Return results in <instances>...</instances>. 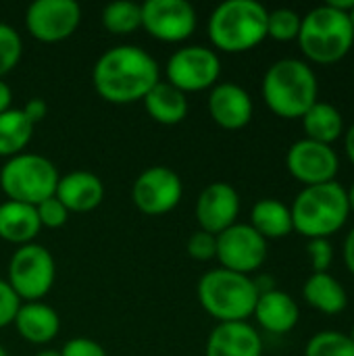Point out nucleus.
<instances>
[{"instance_id": "obj_33", "label": "nucleus", "mask_w": 354, "mask_h": 356, "mask_svg": "<svg viewBox=\"0 0 354 356\" xmlns=\"http://www.w3.org/2000/svg\"><path fill=\"white\" fill-rule=\"evenodd\" d=\"M186 250H188V254H190L194 261L207 263V261L215 259V254H217V236L198 229V232H194V234L188 238Z\"/></svg>"}, {"instance_id": "obj_34", "label": "nucleus", "mask_w": 354, "mask_h": 356, "mask_svg": "<svg viewBox=\"0 0 354 356\" xmlns=\"http://www.w3.org/2000/svg\"><path fill=\"white\" fill-rule=\"evenodd\" d=\"M19 307H21L19 296L13 292L6 280H0V330L15 321Z\"/></svg>"}, {"instance_id": "obj_21", "label": "nucleus", "mask_w": 354, "mask_h": 356, "mask_svg": "<svg viewBox=\"0 0 354 356\" xmlns=\"http://www.w3.org/2000/svg\"><path fill=\"white\" fill-rule=\"evenodd\" d=\"M42 232L35 207L6 200L0 204V238L8 244H31Z\"/></svg>"}, {"instance_id": "obj_26", "label": "nucleus", "mask_w": 354, "mask_h": 356, "mask_svg": "<svg viewBox=\"0 0 354 356\" xmlns=\"http://www.w3.org/2000/svg\"><path fill=\"white\" fill-rule=\"evenodd\" d=\"M33 125L27 121L21 108H8L0 115V156L13 159L21 154L31 142Z\"/></svg>"}, {"instance_id": "obj_22", "label": "nucleus", "mask_w": 354, "mask_h": 356, "mask_svg": "<svg viewBox=\"0 0 354 356\" xmlns=\"http://www.w3.org/2000/svg\"><path fill=\"white\" fill-rule=\"evenodd\" d=\"M303 298L321 315H340L348 307V294L332 273H311L303 284Z\"/></svg>"}, {"instance_id": "obj_5", "label": "nucleus", "mask_w": 354, "mask_h": 356, "mask_svg": "<svg viewBox=\"0 0 354 356\" xmlns=\"http://www.w3.org/2000/svg\"><path fill=\"white\" fill-rule=\"evenodd\" d=\"M296 42L309 65L340 63L354 46V27L348 13H342L328 2L311 8L303 15Z\"/></svg>"}, {"instance_id": "obj_25", "label": "nucleus", "mask_w": 354, "mask_h": 356, "mask_svg": "<svg viewBox=\"0 0 354 356\" xmlns=\"http://www.w3.org/2000/svg\"><path fill=\"white\" fill-rule=\"evenodd\" d=\"M257 234H261L267 242L288 238L294 232L290 207L277 198H261L255 202L250 211V223Z\"/></svg>"}, {"instance_id": "obj_38", "label": "nucleus", "mask_w": 354, "mask_h": 356, "mask_svg": "<svg viewBox=\"0 0 354 356\" xmlns=\"http://www.w3.org/2000/svg\"><path fill=\"white\" fill-rule=\"evenodd\" d=\"M342 138H344V154H346L348 163L354 167V123L346 127Z\"/></svg>"}, {"instance_id": "obj_11", "label": "nucleus", "mask_w": 354, "mask_h": 356, "mask_svg": "<svg viewBox=\"0 0 354 356\" xmlns=\"http://www.w3.org/2000/svg\"><path fill=\"white\" fill-rule=\"evenodd\" d=\"M81 6L75 0H35L25 10L27 33L42 44H58L75 33Z\"/></svg>"}, {"instance_id": "obj_20", "label": "nucleus", "mask_w": 354, "mask_h": 356, "mask_svg": "<svg viewBox=\"0 0 354 356\" xmlns=\"http://www.w3.org/2000/svg\"><path fill=\"white\" fill-rule=\"evenodd\" d=\"M13 325L25 342L44 346L58 336L61 317L44 302H21Z\"/></svg>"}, {"instance_id": "obj_43", "label": "nucleus", "mask_w": 354, "mask_h": 356, "mask_svg": "<svg viewBox=\"0 0 354 356\" xmlns=\"http://www.w3.org/2000/svg\"><path fill=\"white\" fill-rule=\"evenodd\" d=\"M348 338H351V340H353V344H354V323H353V330H351V332H348Z\"/></svg>"}, {"instance_id": "obj_45", "label": "nucleus", "mask_w": 354, "mask_h": 356, "mask_svg": "<svg viewBox=\"0 0 354 356\" xmlns=\"http://www.w3.org/2000/svg\"><path fill=\"white\" fill-rule=\"evenodd\" d=\"M353 83H354V65H353Z\"/></svg>"}, {"instance_id": "obj_40", "label": "nucleus", "mask_w": 354, "mask_h": 356, "mask_svg": "<svg viewBox=\"0 0 354 356\" xmlns=\"http://www.w3.org/2000/svg\"><path fill=\"white\" fill-rule=\"evenodd\" d=\"M346 196H348V207H351V213H354V179H353V184L346 188Z\"/></svg>"}, {"instance_id": "obj_41", "label": "nucleus", "mask_w": 354, "mask_h": 356, "mask_svg": "<svg viewBox=\"0 0 354 356\" xmlns=\"http://www.w3.org/2000/svg\"><path fill=\"white\" fill-rule=\"evenodd\" d=\"M35 356H61V350H40Z\"/></svg>"}, {"instance_id": "obj_36", "label": "nucleus", "mask_w": 354, "mask_h": 356, "mask_svg": "<svg viewBox=\"0 0 354 356\" xmlns=\"http://www.w3.org/2000/svg\"><path fill=\"white\" fill-rule=\"evenodd\" d=\"M21 111H23V115L27 117V121L35 127V125L48 115V104H46L44 98H29Z\"/></svg>"}, {"instance_id": "obj_4", "label": "nucleus", "mask_w": 354, "mask_h": 356, "mask_svg": "<svg viewBox=\"0 0 354 356\" xmlns=\"http://www.w3.org/2000/svg\"><path fill=\"white\" fill-rule=\"evenodd\" d=\"M269 10L257 0H225L209 17L211 44L227 54H240L267 40Z\"/></svg>"}, {"instance_id": "obj_7", "label": "nucleus", "mask_w": 354, "mask_h": 356, "mask_svg": "<svg viewBox=\"0 0 354 356\" xmlns=\"http://www.w3.org/2000/svg\"><path fill=\"white\" fill-rule=\"evenodd\" d=\"M58 179L61 175L54 163L33 152H21L8 159L0 169V188L6 198L31 207L54 196Z\"/></svg>"}, {"instance_id": "obj_31", "label": "nucleus", "mask_w": 354, "mask_h": 356, "mask_svg": "<svg viewBox=\"0 0 354 356\" xmlns=\"http://www.w3.org/2000/svg\"><path fill=\"white\" fill-rule=\"evenodd\" d=\"M35 213H38V219H40V225L42 227H48V229H58L67 223L69 219V211L65 209V204L56 198V196H50L46 200H42L38 207H35Z\"/></svg>"}, {"instance_id": "obj_13", "label": "nucleus", "mask_w": 354, "mask_h": 356, "mask_svg": "<svg viewBox=\"0 0 354 356\" xmlns=\"http://www.w3.org/2000/svg\"><path fill=\"white\" fill-rule=\"evenodd\" d=\"M196 25V10L186 0H146L142 4V29L159 42H186Z\"/></svg>"}, {"instance_id": "obj_12", "label": "nucleus", "mask_w": 354, "mask_h": 356, "mask_svg": "<svg viewBox=\"0 0 354 356\" xmlns=\"http://www.w3.org/2000/svg\"><path fill=\"white\" fill-rule=\"evenodd\" d=\"M182 196L184 184L179 175L163 165L148 167L136 177L131 186L134 207L148 217H161L171 213L182 202Z\"/></svg>"}, {"instance_id": "obj_24", "label": "nucleus", "mask_w": 354, "mask_h": 356, "mask_svg": "<svg viewBox=\"0 0 354 356\" xmlns=\"http://www.w3.org/2000/svg\"><path fill=\"white\" fill-rule=\"evenodd\" d=\"M300 121H303L305 138H309L313 142L330 144V146H334V142H338L346 131L342 111L336 104L325 102V100H317L303 115Z\"/></svg>"}, {"instance_id": "obj_27", "label": "nucleus", "mask_w": 354, "mask_h": 356, "mask_svg": "<svg viewBox=\"0 0 354 356\" xmlns=\"http://www.w3.org/2000/svg\"><path fill=\"white\" fill-rule=\"evenodd\" d=\"M102 27L113 35H129L142 27V4L117 0L104 6Z\"/></svg>"}, {"instance_id": "obj_16", "label": "nucleus", "mask_w": 354, "mask_h": 356, "mask_svg": "<svg viewBox=\"0 0 354 356\" xmlns=\"http://www.w3.org/2000/svg\"><path fill=\"white\" fill-rule=\"evenodd\" d=\"M209 115L219 127L227 131H236V129H244L252 121L255 104L250 94L242 86L234 81H223L211 88Z\"/></svg>"}, {"instance_id": "obj_37", "label": "nucleus", "mask_w": 354, "mask_h": 356, "mask_svg": "<svg viewBox=\"0 0 354 356\" xmlns=\"http://www.w3.org/2000/svg\"><path fill=\"white\" fill-rule=\"evenodd\" d=\"M342 257H344V265L351 271V275H354V227L346 234L344 244H342Z\"/></svg>"}, {"instance_id": "obj_35", "label": "nucleus", "mask_w": 354, "mask_h": 356, "mask_svg": "<svg viewBox=\"0 0 354 356\" xmlns=\"http://www.w3.org/2000/svg\"><path fill=\"white\" fill-rule=\"evenodd\" d=\"M61 356H108L106 350L90 338H71L61 348Z\"/></svg>"}, {"instance_id": "obj_10", "label": "nucleus", "mask_w": 354, "mask_h": 356, "mask_svg": "<svg viewBox=\"0 0 354 356\" xmlns=\"http://www.w3.org/2000/svg\"><path fill=\"white\" fill-rule=\"evenodd\" d=\"M269 254L267 240L248 223H236L217 236V254L221 269L250 275L259 271Z\"/></svg>"}, {"instance_id": "obj_39", "label": "nucleus", "mask_w": 354, "mask_h": 356, "mask_svg": "<svg viewBox=\"0 0 354 356\" xmlns=\"http://www.w3.org/2000/svg\"><path fill=\"white\" fill-rule=\"evenodd\" d=\"M10 102H13V92L8 88V83L4 79H0V115L10 108Z\"/></svg>"}, {"instance_id": "obj_44", "label": "nucleus", "mask_w": 354, "mask_h": 356, "mask_svg": "<svg viewBox=\"0 0 354 356\" xmlns=\"http://www.w3.org/2000/svg\"><path fill=\"white\" fill-rule=\"evenodd\" d=\"M0 356H8V353H6V348H4V346H0Z\"/></svg>"}, {"instance_id": "obj_29", "label": "nucleus", "mask_w": 354, "mask_h": 356, "mask_svg": "<svg viewBox=\"0 0 354 356\" xmlns=\"http://www.w3.org/2000/svg\"><path fill=\"white\" fill-rule=\"evenodd\" d=\"M303 15L294 8H275L267 17V38L275 42H294L300 33Z\"/></svg>"}, {"instance_id": "obj_28", "label": "nucleus", "mask_w": 354, "mask_h": 356, "mask_svg": "<svg viewBox=\"0 0 354 356\" xmlns=\"http://www.w3.org/2000/svg\"><path fill=\"white\" fill-rule=\"evenodd\" d=\"M305 356H354V344L344 332L323 330L309 338Z\"/></svg>"}, {"instance_id": "obj_17", "label": "nucleus", "mask_w": 354, "mask_h": 356, "mask_svg": "<svg viewBox=\"0 0 354 356\" xmlns=\"http://www.w3.org/2000/svg\"><path fill=\"white\" fill-rule=\"evenodd\" d=\"M204 356H263V338L248 321L217 323L209 334Z\"/></svg>"}, {"instance_id": "obj_3", "label": "nucleus", "mask_w": 354, "mask_h": 356, "mask_svg": "<svg viewBox=\"0 0 354 356\" xmlns=\"http://www.w3.org/2000/svg\"><path fill=\"white\" fill-rule=\"evenodd\" d=\"M294 232L307 240L332 238L344 229L351 217L346 188L340 181L305 186L290 204Z\"/></svg>"}, {"instance_id": "obj_1", "label": "nucleus", "mask_w": 354, "mask_h": 356, "mask_svg": "<svg viewBox=\"0 0 354 356\" xmlns=\"http://www.w3.org/2000/svg\"><path fill=\"white\" fill-rule=\"evenodd\" d=\"M161 81L159 63L140 46L119 44L98 56L92 69L96 94L111 104H131Z\"/></svg>"}, {"instance_id": "obj_14", "label": "nucleus", "mask_w": 354, "mask_h": 356, "mask_svg": "<svg viewBox=\"0 0 354 356\" xmlns=\"http://www.w3.org/2000/svg\"><path fill=\"white\" fill-rule=\"evenodd\" d=\"M286 169L305 186L336 181L340 171V154L330 144L300 138L286 152Z\"/></svg>"}, {"instance_id": "obj_9", "label": "nucleus", "mask_w": 354, "mask_h": 356, "mask_svg": "<svg viewBox=\"0 0 354 356\" xmlns=\"http://www.w3.org/2000/svg\"><path fill=\"white\" fill-rule=\"evenodd\" d=\"M167 83L182 90L186 96L217 86L221 75V58L207 46H184L175 50L167 60Z\"/></svg>"}, {"instance_id": "obj_15", "label": "nucleus", "mask_w": 354, "mask_h": 356, "mask_svg": "<svg viewBox=\"0 0 354 356\" xmlns=\"http://www.w3.org/2000/svg\"><path fill=\"white\" fill-rule=\"evenodd\" d=\"M194 215L202 232L219 236L221 232L238 223V215H240L238 190L227 181L209 184L198 194Z\"/></svg>"}, {"instance_id": "obj_23", "label": "nucleus", "mask_w": 354, "mask_h": 356, "mask_svg": "<svg viewBox=\"0 0 354 356\" xmlns=\"http://www.w3.org/2000/svg\"><path fill=\"white\" fill-rule=\"evenodd\" d=\"M148 117L161 125H177L188 117V96L167 81H159L142 100Z\"/></svg>"}, {"instance_id": "obj_8", "label": "nucleus", "mask_w": 354, "mask_h": 356, "mask_svg": "<svg viewBox=\"0 0 354 356\" xmlns=\"http://www.w3.org/2000/svg\"><path fill=\"white\" fill-rule=\"evenodd\" d=\"M56 265L42 244L19 246L8 261V286L23 302H40L54 286Z\"/></svg>"}, {"instance_id": "obj_32", "label": "nucleus", "mask_w": 354, "mask_h": 356, "mask_svg": "<svg viewBox=\"0 0 354 356\" xmlns=\"http://www.w3.org/2000/svg\"><path fill=\"white\" fill-rule=\"evenodd\" d=\"M307 257L311 261L313 273H330L334 263V244L328 238H317L307 242Z\"/></svg>"}, {"instance_id": "obj_30", "label": "nucleus", "mask_w": 354, "mask_h": 356, "mask_svg": "<svg viewBox=\"0 0 354 356\" xmlns=\"http://www.w3.org/2000/svg\"><path fill=\"white\" fill-rule=\"evenodd\" d=\"M23 54V42L15 27L0 23V79H4L6 73H10Z\"/></svg>"}, {"instance_id": "obj_19", "label": "nucleus", "mask_w": 354, "mask_h": 356, "mask_svg": "<svg viewBox=\"0 0 354 356\" xmlns=\"http://www.w3.org/2000/svg\"><path fill=\"white\" fill-rule=\"evenodd\" d=\"M54 196L69 213H90L104 200V184L90 171H71L58 179Z\"/></svg>"}, {"instance_id": "obj_6", "label": "nucleus", "mask_w": 354, "mask_h": 356, "mask_svg": "<svg viewBox=\"0 0 354 356\" xmlns=\"http://www.w3.org/2000/svg\"><path fill=\"white\" fill-rule=\"evenodd\" d=\"M200 307L217 323L248 321L255 313L259 290L250 275L234 273L227 269L207 271L196 286Z\"/></svg>"}, {"instance_id": "obj_2", "label": "nucleus", "mask_w": 354, "mask_h": 356, "mask_svg": "<svg viewBox=\"0 0 354 356\" xmlns=\"http://www.w3.org/2000/svg\"><path fill=\"white\" fill-rule=\"evenodd\" d=\"M261 94L273 115L288 121L303 119V115L319 100V79L307 60L286 56L267 67Z\"/></svg>"}, {"instance_id": "obj_18", "label": "nucleus", "mask_w": 354, "mask_h": 356, "mask_svg": "<svg viewBox=\"0 0 354 356\" xmlns=\"http://www.w3.org/2000/svg\"><path fill=\"white\" fill-rule=\"evenodd\" d=\"M252 317L257 319L261 330H265L267 334L286 336L298 325L300 307L288 292L275 288L271 292L259 294Z\"/></svg>"}, {"instance_id": "obj_42", "label": "nucleus", "mask_w": 354, "mask_h": 356, "mask_svg": "<svg viewBox=\"0 0 354 356\" xmlns=\"http://www.w3.org/2000/svg\"><path fill=\"white\" fill-rule=\"evenodd\" d=\"M348 17H351V23H353V27H354V6L351 8V13H348Z\"/></svg>"}]
</instances>
